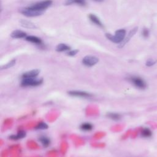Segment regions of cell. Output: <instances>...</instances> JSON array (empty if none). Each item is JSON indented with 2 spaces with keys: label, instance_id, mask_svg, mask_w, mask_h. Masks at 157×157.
Wrapping results in <instances>:
<instances>
[{
  "label": "cell",
  "instance_id": "cell-1",
  "mask_svg": "<svg viewBox=\"0 0 157 157\" xmlns=\"http://www.w3.org/2000/svg\"><path fill=\"white\" fill-rule=\"evenodd\" d=\"M106 38L115 44H120L125 38L126 30L124 29H120L115 33V35H112L109 33L106 34Z\"/></svg>",
  "mask_w": 157,
  "mask_h": 157
},
{
  "label": "cell",
  "instance_id": "cell-2",
  "mask_svg": "<svg viewBox=\"0 0 157 157\" xmlns=\"http://www.w3.org/2000/svg\"><path fill=\"white\" fill-rule=\"evenodd\" d=\"M20 12L26 17H38L41 15H43L44 13V11H39L32 9V8L30 7H27L26 8H24V9H22L20 11Z\"/></svg>",
  "mask_w": 157,
  "mask_h": 157
},
{
  "label": "cell",
  "instance_id": "cell-3",
  "mask_svg": "<svg viewBox=\"0 0 157 157\" xmlns=\"http://www.w3.org/2000/svg\"><path fill=\"white\" fill-rule=\"evenodd\" d=\"M43 82L41 78H23L21 85L23 86H37L42 84Z\"/></svg>",
  "mask_w": 157,
  "mask_h": 157
},
{
  "label": "cell",
  "instance_id": "cell-4",
  "mask_svg": "<svg viewBox=\"0 0 157 157\" xmlns=\"http://www.w3.org/2000/svg\"><path fill=\"white\" fill-rule=\"evenodd\" d=\"M52 0H44V1H41L40 2L36 3L34 4V5H33L29 7L34 9L44 11L45 9H47L48 7H50L52 5Z\"/></svg>",
  "mask_w": 157,
  "mask_h": 157
},
{
  "label": "cell",
  "instance_id": "cell-5",
  "mask_svg": "<svg viewBox=\"0 0 157 157\" xmlns=\"http://www.w3.org/2000/svg\"><path fill=\"white\" fill-rule=\"evenodd\" d=\"M129 80L133 84L136 88L140 90H144L146 88L147 84L146 82L141 77L133 76L129 78Z\"/></svg>",
  "mask_w": 157,
  "mask_h": 157
},
{
  "label": "cell",
  "instance_id": "cell-6",
  "mask_svg": "<svg viewBox=\"0 0 157 157\" xmlns=\"http://www.w3.org/2000/svg\"><path fill=\"white\" fill-rule=\"evenodd\" d=\"M99 61V59L95 56L92 55H87L85 56L83 59H82V63L84 65L88 67H93L96 65Z\"/></svg>",
  "mask_w": 157,
  "mask_h": 157
},
{
  "label": "cell",
  "instance_id": "cell-7",
  "mask_svg": "<svg viewBox=\"0 0 157 157\" xmlns=\"http://www.w3.org/2000/svg\"><path fill=\"white\" fill-rule=\"evenodd\" d=\"M69 95L74 97H79V98H89L92 95L90 93L84 92V91H78V90H71L68 92Z\"/></svg>",
  "mask_w": 157,
  "mask_h": 157
},
{
  "label": "cell",
  "instance_id": "cell-8",
  "mask_svg": "<svg viewBox=\"0 0 157 157\" xmlns=\"http://www.w3.org/2000/svg\"><path fill=\"white\" fill-rule=\"evenodd\" d=\"M138 30V27H135L134 28L132 29V30L129 32L128 35L126 37V38L124 39V40L122 41V42L119 44L118 47L119 48H122L123 46H125V45L129 42L130 41V39L132 38V37L134 36V35L137 33Z\"/></svg>",
  "mask_w": 157,
  "mask_h": 157
},
{
  "label": "cell",
  "instance_id": "cell-9",
  "mask_svg": "<svg viewBox=\"0 0 157 157\" xmlns=\"http://www.w3.org/2000/svg\"><path fill=\"white\" fill-rule=\"evenodd\" d=\"M40 71L38 69H33L31 71H27L23 74L22 78H36L39 75Z\"/></svg>",
  "mask_w": 157,
  "mask_h": 157
},
{
  "label": "cell",
  "instance_id": "cell-10",
  "mask_svg": "<svg viewBox=\"0 0 157 157\" xmlns=\"http://www.w3.org/2000/svg\"><path fill=\"white\" fill-rule=\"evenodd\" d=\"M20 25H21L22 27L25 28L31 29V30H35V29L37 28L36 25L33 22L29 21V20L22 19L20 21Z\"/></svg>",
  "mask_w": 157,
  "mask_h": 157
},
{
  "label": "cell",
  "instance_id": "cell-11",
  "mask_svg": "<svg viewBox=\"0 0 157 157\" xmlns=\"http://www.w3.org/2000/svg\"><path fill=\"white\" fill-rule=\"evenodd\" d=\"M88 18L90 20V21L92 23H93L94 24H95L96 25L100 27H101V28L104 27V25H103V23L101 21V20L99 19L96 15L93 14H90L88 15Z\"/></svg>",
  "mask_w": 157,
  "mask_h": 157
},
{
  "label": "cell",
  "instance_id": "cell-12",
  "mask_svg": "<svg viewBox=\"0 0 157 157\" xmlns=\"http://www.w3.org/2000/svg\"><path fill=\"white\" fill-rule=\"evenodd\" d=\"M11 36L12 38H14V39H22V38H26L27 36L26 33H25L24 31L21 30H17L12 33Z\"/></svg>",
  "mask_w": 157,
  "mask_h": 157
},
{
  "label": "cell",
  "instance_id": "cell-13",
  "mask_svg": "<svg viewBox=\"0 0 157 157\" xmlns=\"http://www.w3.org/2000/svg\"><path fill=\"white\" fill-rule=\"evenodd\" d=\"M25 39L27 41H28V42H30L31 43H34L36 44H42V41H41V39L35 36H27L25 38Z\"/></svg>",
  "mask_w": 157,
  "mask_h": 157
},
{
  "label": "cell",
  "instance_id": "cell-14",
  "mask_svg": "<svg viewBox=\"0 0 157 157\" xmlns=\"http://www.w3.org/2000/svg\"><path fill=\"white\" fill-rule=\"evenodd\" d=\"M71 49V47H70L69 45L63 43H61L57 45V46L56 47V51L57 52H65V51H69Z\"/></svg>",
  "mask_w": 157,
  "mask_h": 157
},
{
  "label": "cell",
  "instance_id": "cell-15",
  "mask_svg": "<svg viewBox=\"0 0 157 157\" xmlns=\"http://www.w3.org/2000/svg\"><path fill=\"white\" fill-rule=\"evenodd\" d=\"M26 136V133L25 132L23 131H20L19 132H18V133L15 135H12L11 136H10L9 138L11 139L12 140H19L20 139H22L23 138L25 137Z\"/></svg>",
  "mask_w": 157,
  "mask_h": 157
},
{
  "label": "cell",
  "instance_id": "cell-16",
  "mask_svg": "<svg viewBox=\"0 0 157 157\" xmlns=\"http://www.w3.org/2000/svg\"><path fill=\"white\" fill-rule=\"evenodd\" d=\"M39 141L42 144V145L44 147H47L51 144V140L47 137H45V136H41L39 138Z\"/></svg>",
  "mask_w": 157,
  "mask_h": 157
},
{
  "label": "cell",
  "instance_id": "cell-17",
  "mask_svg": "<svg viewBox=\"0 0 157 157\" xmlns=\"http://www.w3.org/2000/svg\"><path fill=\"white\" fill-rule=\"evenodd\" d=\"M73 4H77V5L80 6H85L86 5V2L85 0H67L66 2L67 5H71Z\"/></svg>",
  "mask_w": 157,
  "mask_h": 157
},
{
  "label": "cell",
  "instance_id": "cell-18",
  "mask_svg": "<svg viewBox=\"0 0 157 157\" xmlns=\"http://www.w3.org/2000/svg\"><path fill=\"white\" fill-rule=\"evenodd\" d=\"M80 129L84 131H90L92 130L93 125L90 123H84L80 125Z\"/></svg>",
  "mask_w": 157,
  "mask_h": 157
},
{
  "label": "cell",
  "instance_id": "cell-19",
  "mask_svg": "<svg viewBox=\"0 0 157 157\" xmlns=\"http://www.w3.org/2000/svg\"><path fill=\"white\" fill-rule=\"evenodd\" d=\"M152 133L151 130L149 128H145L142 129L141 131V136L144 138H149L152 136Z\"/></svg>",
  "mask_w": 157,
  "mask_h": 157
},
{
  "label": "cell",
  "instance_id": "cell-20",
  "mask_svg": "<svg viewBox=\"0 0 157 157\" xmlns=\"http://www.w3.org/2000/svg\"><path fill=\"white\" fill-rule=\"evenodd\" d=\"M107 117L115 121L119 120L121 118V115L117 113H109L107 114Z\"/></svg>",
  "mask_w": 157,
  "mask_h": 157
},
{
  "label": "cell",
  "instance_id": "cell-21",
  "mask_svg": "<svg viewBox=\"0 0 157 157\" xmlns=\"http://www.w3.org/2000/svg\"><path fill=\"white\" fill-rule=\"evenodd\" d=\"M48 128V125L45 123L41 122L39 123L38 125L36 126V129L37 130H46Z\"/></svg>",
  "mask_w": 157,
  "mask_h": 157
},
{
  "label": "cell",
  "instance_id": "cell-22",
  "mask_svg": "<svg viewBox=\"0 0 157 157\" xmlns=\"http://www.w3.org/2000/svg\"><path fill=\"white\" fill-rule=\"evenodd\" d=\"M15 64V60H12L11 61H9V63H7V64L1 67V69H7L13 67V66Z\"/></svg>",
  "mask_w": 157,
  "mask_h": 157
},
{
  "label": "cell",
  "instance_id": "cell-23",
  "mask_svg": "<svg viewBox=\"0 0 157 157\" xmlns=\"http://www.w3.org/2000/svg\"><path fill=\"white\" fill-rule=\"evenodd\" d=\"M78 52V50H71V51L70 50L67 52V55L69 56L73 57V56H75Z\"/></svg>",
  "mask_w": 157,
  "mask_h": 157
},
{
  "label": "cell",
  "instance_id": "cell-24",
  "mask_svg": "<svg viewBox=\"0 0 157 157\" xmlns=\"http://www.w3.org/2000/svg\"><path fill=\"white\" fill-rule=\"evenodd\" d=\"M156 63V61H155L154 60L152 59H149L146 62V65L147 67H152V66L154 65Z\"/></svg>",
  "mask_w": 157,
  "mask_h": 157
},
{
  "label": "cell",
  "instance_id": "cell-25",
  "mask_svg": "<svg viewBox=\"0 0 157 157\" xmlns=\"http://www.w3.org/2000/svg\"><path fill=\"white\" fill-rule=\"evenodd\" d=\"M142 36L144 37V38H147V37L149 36V31H148V29L147 28H144L142 30Z\"/></svg>",
  "mask_w": 157,
  "mask_h": 157
},
{
  "label": "cell",
  "instance_id": "cell-26",
  "mask_svg": "<svg viewBox=\"0 0 157 157\" xmlns=\"http://www.w3.org/2000/svg\"><path fill=\"white\" fill-rule=\"evenodd\" d=\"M94 1H97V2H103L104 1V0H94Z\"/></svg>",
  "mask_w": 157,
  "mask_h": 157
}]
</instances>
